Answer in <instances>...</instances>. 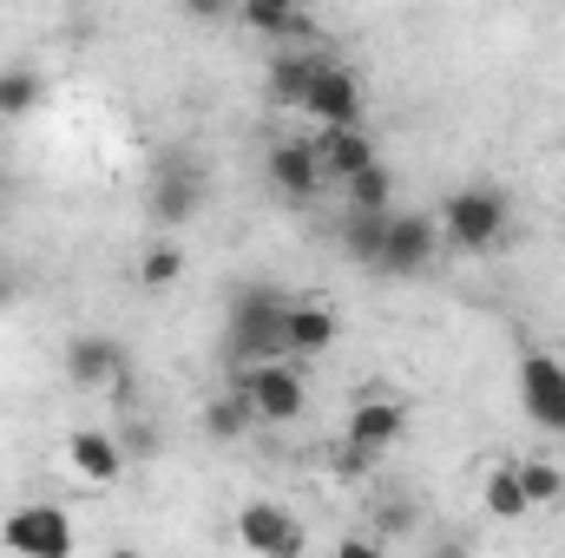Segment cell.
<instances>
[{
  "label": "cell",
  "mask_w": 565,
  "mask_h": 558,
  "mask_svg": "<svg viewBox=\"0 0 565 558\" xmlns=\"http://www.w3.org/2000/svg\"><path fill=\"white\" fill-rule=\"evenodd\" d=\"M66 466H73V480L93 486V493L119 486V473H126L119 433H106V427H73V433H66Z\"/></svg>",
  "instance_id": "11"
},
{
  "label": "cell",
  "mask_w": 565,
  "mask_h": 558,
  "mask_svg": "<svg viewBox=\"0 0 565 558\" xmlns=\"http://www.w3.org/2000/svg\"><path fill=\"white\" fill-rule=\"evenodd\" d=\"M382 237H388V217H362V211H342V250L355 264H382Z\"/></svg>",
  "instance_id": "20"
},
{
  "label": "cell",
  "mask_w": 565,
  "mask_h": 558,
  "mask_svg": "<svg viewBox=\"0 0 565 558\" xmlns=\"http://www.w3.org/2000/svg\"><path fill=\"white\" fill-rule=\"evenodd\" d=\"M0 546L13 558H73L79 533H73V513H66V506L33 500V506H13V513L0 519Z\"/></svg>",
  "instance_id": "3"
},
{
  "label": "cell",
  "mask_w": 565,
  "mask_h": 558,
  "mask_svg": "<svg viewBox=\"0 0 565 558\" xmlns=\"http://www.w3.org/2000/svg\"><path fill=\"white\" fill-rule=\"evenodd\" d=\"M33 106H40V73L20 66V60H7L0 66V119H26Z\"/></svg>",
  "instance_id": "21"
},
{
  "label": "cell",
  "mask_w": 565,
  "mask_h": 558,
  "mask_svg": "<svg viewBox=\"0 0 565 558\" xmlns=\"http://www.w3.org/2000/svg\"><path fill=\"white\" fill-rule=\"evenodd\" d=\"M204 440H244V427H250V408H244V395L231 388V395H217V401H204Z\"/></svg>",
  "instance_id": "23"
},
{
  "label": "cell",
  "mask_w": 565,
  "mask_h": 558,
  "mask_svg": "<svg viewBox=\"0 0 565 558\" xmlns=\"http://www.w3.org/2000/svg\"><path fill=\"white\" fill-rule=\"evenodd\" d=\"M13 296H20V277H13V270H0V309H7Z\"/></svg>",
  "instance_id": "29"
},
{
  "label": "cell",
  "mask_w": 565,
  "mask_h": 558,
  "mask_svg": "<svg viewBox=\"0 0 565 558\" xmlns=\"http://www.w3.org/2000/svg\"><path fill=\"white\" fill-rule=\"evenodd\" d=\"M322 60H329V53H309V46L270 53V93H277L282 106H302V93H309V79L322 73Z\"/></svg>",
  "instance_id": "17"
},
{
  "label": "cell",
  "mask_w": 565,
  "mask_h": 558,
  "mask_svg": "<svg viewBox=\"0 0 565 558\" xmlns=\"http://www.w3.org/2000/svg\"><path fill=\"white\" fill-rule=\"evenodd\" d=\"M66 375H73V388H119L132 375V355L113 335H73L66 342Z\"/></svg>",
  "instance_id": "13"
},
{
  "label": "cell",
  "mask_w": 565,
  "mask_h": 558,
  "mask_svg": "<svg viewBox=\"0 0 565 558\" xmlns=\"http://www.w3.org/2000/svg\"><path fill=\"white\" fill-rule=\"evenodd\" d=\"M296 112H309V119H316V132L362 126V79H355L342 60H322V73L309 79V93H302V106H296Z\"/></svg>",
  "instance_id": "7"
},
{
  "label": "cell",
  "mask_w": 565,
  "mask_h": 558,
  "mask_svg": "<svg viewBox=\"0 0 565 558\" xmlns=\"http://www.w3.org/2000/svg\"><path fill=\"white\" fill-rule=\"evenodd\" d=\"M513 466H520V493H526V506H533V513L565 500V473L553 466V460H513Z\"/></svg>",
  "instance_id": "22"
},
{
  "label": "cell",
  "mask_w": 565,
  "mask_h": 558,
  "mask_svg": "<svg viewBox=\"0 0 565 558\" xmlns=\"http://www.w3.org/2000/svg\"><path fill=\"white\" fill-rule=\"evenodd\" d=\"M145 211H151L158 230H184V224L204 211V171H198V158H164V164L151 171Z\"/></svg>",
  "instance_id": "5"
},
{
  "label": "cell",
  "mask_w": 565,
  "mask_h": 558,
  "mask_svg": "<svg viewBox=\"0 0 565 558\" xmlns=\"http://www.w3.org/2000/svg\"><path fill=\"white\" fill-rule=\"evenodd\" d=\"M440 257V224L427 211H388V237H382V264L388 277H422L427 264Z\"/></svg>",
  "instance_id": "6"
},
{
  "label": "cell",
  "mask_w": 565,
  "mask_h": 558,
  "mask_svg": "<svg viewBox=\"0 0 565 558\" xmlns=\"http://www.w3.org/2000/svg\"><path fill=\"white\" fill-rule=\"evenodd\" d=\"M329 473H335V480H369V473H375V460H369L362 447H349V440H342V447L329 453Z\"/></svg>",
  "instance_id": "26"
},
{
  "label": "cell",
  "mask_w": 565,
  "mask_h": 558,
  "mask_svg": "<svg viewBox=\"0 0 565 558\" xmlns=\"http://www.w3.org/2000/svg\"><path fill=\"white\" fill-rule=\"evenodd\" d=\"M520 401L546 433H565V362L559 355H526L520 362Z\"/></svg>",
  "instance_id": "12"
},
{
  "label": "cell",
  "mask_w": 565,
  "mask_h": 558,
  "mask_svg": "<svg viewBox=\"0 0 565 558\" xmlns=\"http://www.w3.org/2000/svg\"><path fill=\"white\" fill-rule=\"evenodd\" d=\"M237 546L250 558H296V546H302V526L282 513L277 500H250V506H237Z\"/></svg>",
  "instance_id": "9"
},
{
  "label": "cell",
  "mask_w": 565,
  "mask_h": 558,
  "mask_svg": "<svg viewBox=\"0 0 565 558\" xmlns=\"http://www.w3.org/2000/svg\"><path fill=\"white\" fill-rule=\"evenodd\" d=\"M434 558H467V552H460V546H440V552H434Z\"/></svg>",
  "instance_id": "30"
},
{
  "label": "cell",
  "mask_w": 565,
  "mask_h": 558,
  "mask_svg": "<svg viewBox=\"0 0 565 558\" xmlns=\"http://www.w3.org/2000/svg\"><path fill=\"white\" fill-rule=\"evenodd\" d=\"M237 20H244L250 33L277 40V53H289V46H309V40H316V20H309L296 0H244V7H237Z\"/></svg>",
  "instance_id": "15"
},
{
  "label": "cell",
  "mask_w": 565,
  "mask_h": 558,
  "mask_svg": "<svg viewBox=\"0 0 565 558\" xmlns=\"http://www.w3.org/2000/svg\"><path fill=\"white\" fill-rule=\"evenodd\" d=\"M402 427H408V401H402V395H369V401H355V408H349L342 440H349V447H362L369 460H382V453L402 440Z\"/></svg>",
  "instance_id": "10"
},
{
  "label": "cell",
  "mask_w": 565,
  "mask_h": 558,
  "mask_svg": "<svg viewBox=\"0 0 565 558\" xmlns=\"http://www.w3.org/2000/svg\"><path fill=\"white\" fill-rule=\"evenodd\" d=\"M237 395H244L250 420H264V427H289V420H302V408H309V388H302V368L296 362H270V368L237 375Z\"/></svg>",
  "instance_id": "4"
},
{
  "label": "cell",
  "mask_w": 565,
  "mask_h": 558,
  "mask_svg": "<svg viewBox=\"0 0 565 558\" xmlns=\"http://www.w3.org/2000/svg\"><path fill=\"white\" fill-rule=\"evenodd\" d=\"M316 164H322V184H349V178H362L369 164H382V151H375V139L362 132V126H335V132H316Z\"/></svg>",
  "instance_id": "14"
},
{
  "label": "cell",
  "mask_w": 565,
  "mask_h": 558,
  "mask_svg": "<svg viewBox=\"0 0 565 558\" xmlns=\"http://www.w3.org/2000/svg\"><path fill=\"white\" fill-rule=\"evenodd\" d=\"M119 453H126V466H132V460H151V453H158V427H151V420H126Z\"/></svg>",
  "instance_id": "25"
},
{
  "label": "cell",
  "mask_w": 565,
  "mask_h": 558,
  "mask_svg": "<svg viewBox=\"0 0 565 558\" xmlns=\"http://www.w3.org/2000/svg\"><path fill=\"white\" fill-rule=\"evenodd\" d=\"M375 526H382V533H415V500H388V506L375 513Z\"/></svg>",
  "instance_id": "27"
},
{
  "label": "cell",
  "mask_w": 565,
  "mask_h": 558,
  "mask_svg": "<svg viewBox=\"0 0 565 558\" xmlns=\"http://www.w3.org/2000/svg\"><path fill=\"white\" fill-rule=\"evenodd\" d=\"M282 315H289V296L277 282H250L231 296V362L250 375V368H270L289 362V342H282Z\"/></svg>",
  "instance_id": "1"
},
{
  "label": "cell",
  "mask_w": 565,
  "mask_h": 558,
  "mask_svg": "<svg viewBox=\"0 0 565 558\" xmlns=\"http://www.w3.org/2000/svg\"><path fill=\"white\" fill-rule=\"evenodd\" d=\"M178 277H184V244H178V237H158L139 257V282L145 289H171Z\"/></svg>",
  "instance_id": "24"
},
{
  "label": "cell",
  "mask_w": 565,
  "mask_h": 558,
  "mask_svg": "<svg viewBox=\"0 0 565 558\" xmlns=\"http://www.w3.org/2000/svg\"><path fill=\"white\" fill-rule=\"evenodd\" d=\"M440 237L460 250V257H487L500 237H507V191L493 184H460L440 197Z\"/></svg>",
  "instance_id": "2"
},
{
  "label": "cell",
  "mask_w": 565,
  "mask_h": 558,
  "mask_svg": "<svg viewBox=\"0 0 565 558\" xmlns=\"http://www.w3.org/2000/svg\"><path fill=\"white\" fill-rule=\"evenodd\" d=\"M335 335H342L335 302H322V296H289L282 342H289V362H296V368H302V362H316V355H329V348H335Z\"/></svg>",
  "instance_id": "8"
},
{
  "label": "cell",
  "mask_w": 565,
  "mask_h": 558,
  "mask_svg": "<svg viewBox=\"0 0 565 558\" xmlns=\"http://www.w3.org/2000/svg\"><path fill=\"white\" fill-rule=\"evenodd\" d=\"M342 211H362V217H388L395 211V171H388V158L342 184Z\"/></svg>",
  "instance_id": "18"
},
{
  "label": "cell",
  "mask_w": 565,
  "mask_h": 558,
  "mask_svg": "<svg viewBox=\"0 0 565 558\" xmlns=\"http://www.w3.org/2000/svg\"><path fill=\"white\" fill-rule=\"evenodd\" d=\"M270 184H277L282 197H296V204H309L316 191H329V184H322V164H316V144L309 139L270 144Z\"/></svg>",
  "instance_id": "16"
},
{
  "label": "cell",
  "mask_w": 565,
  "mask_h": 558,
  "mask_svg": "<svg viewBox=\"0 0 565 558\" xmlns=\"http://www.w3.org/2000/svg\"><path fill=\"white\" fill-rule=\"evenodd\" d=\"M480 506H487L493 519H507V526L533 513L526 493H520V466H513V460H493V466H487V480H480Z\"/></svg>",
  "instance_id": "19"
},
{
  "label": "cell",
  "mask_w": 565,
  "mask_h": 558,
  "mask_svg": "<svg viewBox=\"0 0 565 558\" xmlns=\"http://www.w3.org/2000/svg\"><path fill=\"white\" fill-rule=\"evenodd\" d=\"M335 558H382V546H375V539H342Z\"/></svg>",
  "instance_id": "28"
},
{
  "label": "cell",
  "mask_w": 565,
  "mask_h": 558,
  "mask_svg": "<svg viewBox=\"0 0 565 558\" xmlns=\"http://www.w3.org/2000/svg\"><path fill=\"white\" fill-rule=\"evenodd\" d=\"M113 558H145V552H132V546H119V552H113Z\"/></svg>",
  "instance_id": "31"
}]
</instances>
